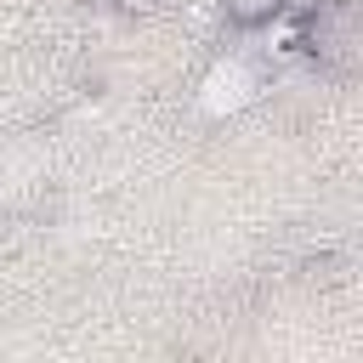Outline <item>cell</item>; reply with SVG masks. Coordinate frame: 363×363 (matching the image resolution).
Here are the masks:
<instances>
[{
	"mask_svg": "<svg viewBox=\"0 0 363 363\" xmlns=\"http://www.w3.org/2000/svg\"><path fill=\"white\" fill-rule=\"evenodd\" d=\"M352 40H357V34H352V6H323L318 23H312V34H306L312 57H318V62H335V68L352 57Z\"/></svg>",
	"mask_w": 363,
	"mask_h": 363,
	"instance_id": "1",
	"label": "cell"
},
{
	"mask_svg": "<svg viewBox=\"0 0 363 363\" xmlns=\"http://www.w3.org/2000/svg\"><path fill=\"white\" fill-rule=\"evenodd\" d=\"M278 6H284V0H227V17H238V23H267V17H278Z\"/></svg>",
	"mask_w": 363,
	"mask_h": 363,
	"instance_id": "2",
	"label": "cell"
}]
</instances>
